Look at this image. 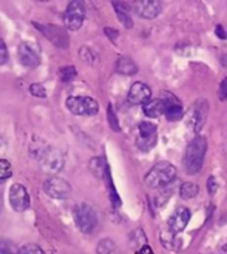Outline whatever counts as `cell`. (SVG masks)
Segmentation results:
<instances>
[{
    "label": "cell",
    "instance_id": "cb8c5ba5",
    "mask_svg": "<svg viewBox=\"0 0 227 254\" xmlns=\"http://www.w3.org/2000/svg\"><path fill=\"white\" fill-rule=\"evenodd\" d=\"M12 176V167L6 159H0V180H7Z\"/></svg>",
    "mask_w": 227,
    "mask_h": 254
},
{
    "label": "cell",
    "instance_id": "9c48e42d",
    "mask_svg": "<svg viewBox=\"0 0 227 254\" xmlns=\"http://www.w3.org/2000/svg\"><path fill=\"white\" fill-rule=\"evenodd\" d=\"M43 189L48 193V196H51L54 199H65L71 193L70 183L65 182L61 177H57V176H52V177L46 179L45 183H43Z\"/></svg>",
    "mask_w": 227,
    "mask_h": 254
},
{
    "label": "cell",
    "instance_id": "5bb4252c",
    "mask_svg": "<svg viewBox=\"0 0 227 254\" xmlns=\"http://www.w3.org/2000/svg\"><path fill=\"white\" fill-rule=\"evenodd\" d=\"M189 222H190V211L186 207H178L171 214V217L168 220V228L172 232L180 234V232H183L186 229V226H187Z\"/></svg>",
    "mask_w": 227,
    "mask_h": 254
},
{
    "label": "cell",
    "instance_id": "5b68a950",
    "mask_svg": "<svg viewBox=\"0 0 227 254\" xmlns=\"http://www.w3.org/2000/svg\"><path fill=\"white\" fill-rule=\"evenodd\" d=\"M39 164L42 170L48 174H57L64 167V158L61 152L55 147H45L39 153Z\"/></svg>",
    "mask_w": 227,
    "mask_h": 254
},
{
    "label": "cell",
    "instance_id": "44dd1931",
    "mask_svg": "<svg viewBox=\"0 0 227 254\" xmlns=\"http://www.w3.org/2000/svg\"><path fill=\"white\" fill-rule=\"evenodd\" d=\"M199 193V186L193 182H186L183 183L181 189H180V195L183 199H192Z\"/></svg>",
    "mask_w": 227,
    "mask_h": 254
},
{
    "label": "cell",
    "instance_id": "f546056e",
    "mask_svg": "<svg viewBox=\"0 0 227 254\" xmlns=\"http://www.w3.org/2000/svg\"><path fill=\"white\" fill-rule=\"evenodd\" d=\"M0 254H18L16 249L7 243V241H0Z\"/></svg>",
    "mask_w": 227,
    "mask_h": 254
},
{
    "label": "cell",
    "instance_id": "74e56055",
    "mask_svg": "<svg viewBox=\"0 0 227 254\" xmlns=\"http://www.w3.org/2000/svg\"><path fill=\"white\" fill-rule=\"evenodd\" d=\"M0 208H1V199H0Z\"/></svg>",
    "mask_w": 227,
    "mask_h": 254
},
{
    "label": "cell",
    "instance_id": "d590c367",
    "mask_svg": "<svg viewBox=\"0 0 227 254\" xmlns=\"http://www.w3.org/2000/svg\"><path fill=\"white\" fill-rule=\"evenodd\" d=\"M36 1H39V3H45V1H51V0H36Z\"/></svg>",
    "mask_w": 227,
    "mask_h": 254
},
{
    "label": "cell",
    "instance_id": "6da1fadb",
    "mask_svg": "<svg viewBox=\"0 0 227 254\" xmlns=\"http://www.w3.org/2000/svg\"><path fill=\"white\" fill-rule=\"evenodd\" d=\"M207 153V140L202 135H196L187 146L184 155V168L190 176L198 174L202 170Z\"/></svg>",
    "mask_w": 227,
    "mask_h": 254
},
{
    "label": "cell",
    "instance_id": "7a4b0ae2",
    "mask_svg": "<svg viewBox=\"0 0 227 254\" xmlns=\"http://www.w3.org/2000/svg\"><path fill=\"white\" fill-rule=\"evenodd\" d=\"M175 176H177L175 167L171 162L164 161V162H158L155 167H152V170L144 177V183L150 189H159V188H164V186L172 183Z\"/></svg>",
    "mask_w": 227,
    "mask_h": 254
},
{
    "label": "cell",
    "instance_id": "d6a6232c",
    "mask_svg": "<svg viewBox=\"0 0 227 254\" xmlns=\"http://www.w3.org/2000/svg\"><path fill=\"white\" fill-rule=\"evenodd\" d=\"M208 192H210V195H214L217 192V182L214 177L208 179Z\"/></svg>",
    "mask_w": 227,
    "mask_h": 254
},
{
    "label": "cell",
    "instance_id": "ffe728a7",
    "mask_svg": "<svg viewBox=\"0 0 227 254\" xmlns=\"http://www.w3.org/2000/svg\"><path fill=\"white\" fill-rule=\"evenodd\" d=\"M116 71L125 76H132L138 71V67L129 57H120L116 63Z\"/></svg>",
    "mask_w": 227,
    "mask_h": 254
},
{
    "label": "cell",
    "instance_id": "1f68e13d",
    "mask_svg": "<svg viewBox=\"0 0 227 254\" xmlns=\"http://www.w3.org/2000/svg\"><path fill=\"white\" fill-rule=\"evenodd\" d=\"M104 33L107 34V37L112 40V42H116V39H117V30H114V28H110V27H106L104 28Z\"/></svg>",
    "mask_w": 227,
    "mask_h": 254
},
{
    "label": "cell",
    "instance_id": "8fae6325",
    "mask_svg": "<svg viewBox=\"0 0 227 254\" xmlns=\"http://www.w3.org/2000/svg\"><path fill=\"white\" fill-rule=\"evenodd\" d=\"M161 100L164 101V115L167 116L168 121L171 122H177V121H181L184 118V110H183V106L180 103V100L168 92V91H162L161 92Z\"/></svg>",
    "mask_w": 227,
    "mask_h": 254
},
{
    "label": "cell",
    "instance_id": "d6986e66",
    "mask_svg": "<svg viewBox=\"0 0 227 254\" xmlns=\"http://www.w3.org/2000/svg\"><path fill=\"white\" fill-rule=\"evenodd\" d=\"M161 243L168 250H178L180 249V240L177 238V234L172 232L170 228L161 231Z\"/></svg>",
    "mask_w": 227,
    "mask_h": 254
},
{
    "label": "cell",
    "instance_id": "8d00e7d4",
    "mask_svg": "<svg viewBox=\"0 0 227 254\" xmlns=\"http://www.w3.org/2000/svg\"><path fill=\"white\" fill-rule=\"evenodd\" d=\"M223 252L227 254V244H226V246H223Z\"/></svg>",
    "mask_w": 227,
    "mask_h": 254
},
{
    "label": "cell",
    "instance_id": "e0dca14e",
    "mask_svg": "<svg viewBox=\"0 0 227 254\" xmlns=\"http://www.w3.org/2000/svg\"><path fill=\"white\" fill-rule=\"evenodd\" d=\"M113 7L116 10V15L119 18V21L122 22V25L125 28H132L134 27V21H132V16H131L128 4L123 3V1H119V0H113Z\"/></svg>",
    "mask_w": 227,
    "mask_h": 254
},
{
    "label": "cell",
    "instance_id": "7402d4cb",
    "mask_svg": "<svg viewBox=\"0 0 227 254\" xmlns=\"http://www.w3.org/2000/svg\"><path fill=\"white\" fill-rule=\"evenodd\" d=\"M97 254H117V250L112 240H101L97 247Z\"/></svg>",
    "mask_w": 227,
    "mask_h": 254
},
{
    "label": "cell",
    "instance_id": "e575fe53",
    "mask_svg": "<svg viewBox=\"0 0 227 254\" xmlns=\"http://www.w3.org/2000/svg\"><path fill=\"white\" fill-rule=\"evenodd\" d=\"M216 34H217V37L219 39H226V30L223 28V25H217L216 27Z\"/></svg>",
    "mask_w": 227,
    "mask_h": 254
},
{
    "label": "cell",
    "instance_id": "7c38bea8",
    "mask_svg": "<svg viewBox=\"0 0 227 254\" xmlns=\"http://www.w3.org/2000/svg\"><path fill=\"white\" fill-rule=\"evenodd\" d=\"M9 202L15 211H18V213L25 211L30 207V196H28L27 189L19 183L12 185L10 190H9Z\"/></svg>",
    "mask_w": 227,
    "mask_h": 254
},
{
    "label": "cell",
    "instance_id": "ac0fdd59",
    "mask_svg": "<svg viewBox=\"0 0 227 254\" xmlns=\"http://www.w3.org/2000/svg\"><path fill=\"white\" fill-rule=\"evenodd\" d=\"M164 101L161 98H152L146 104H143V112L149 118H159L164 115Z\"/></svg>",
    "mask_w": 227,
    "mask_h": 254
},
{
    "label": "cell",
    "instance_id": "4dcf8cb0",
    "mask_svg": "<svg viewBox=\"0 0 227 254\" xmlns=\"http://www.w3.org/2000/svg\"><path fill=\"white\" fill-rule=\"evenodd\" d=\"M7 58H9V52H7V46H6V43H4V40L0 37V65H3V64H6V61H7Z\"/></svg>",
    "mask_w": 227,
    "mask_h": 254
},
{
    "label": "cell",
    "instance_id": "4fadbf2b",
    "mask_svg": "<svg viewBox=\"0 0 227 254\" xmlns=\"http://www.w3.org/2000/svg\"><path fill=\"white\" fill-rule=\"evenodd\" d=\"M162 3L161 0H135L134 10L138 16L144 19H153L161 13Z\"/></svg>",
    "mask_w": 227,
    "mask_h": 254
},
{
    "label": "cell",
    "instance_id": "52a82bcc",
    "mask_svg": "<svg viewBox=\"0 0 227 254\" xmlns=\"http://www.w3.org/2000/svg\"><path fill=\"white\" fill-rule=\"evenodd\" d=\"M85 16H86V10L83 3L80 0H71L64 13V24L68 30L76 31L83 25Z\"/></svg>",
    "mask_w": 227,
    "mask_h": 254
},
{
    "label": "cell",
    "instance_id": "277c9868",
    "mask_svg": "<svg viewBox=\"0 0 227 254\" xmlns=\"http://www.w3.org/2000/svg\"><path fill=\"white\" fill-rule=\"evenodd\" d=\"M65 106L76 116H95L100 109L97 100L91 97H68Z\"/></svg>",
    "mask_w": 227,
    "mask_h": 254
},
{
    "label": "cell",
    "instance_id": "30bf717a",
    "mask_svg": "<svg viewBox=\"0 0 227 254\" xmlns=\"http://www.w3.org/2000/svg\"><path fill=\"white\" fill-rule=\"evenodd\" d=\"M158 140V128L152 122H141L138 125V138H137V146L140 150L147 152L155 147Z\"/></svg>",
    "mask_w": 227,
    "mask_h": 254
},
{
    "label": "cell",
    "instance_id": "f1b7e54d",
    "mask_svg": "<svg viewBox=\"0 0 227 254\" xmlns=\"http://www.w3.org/2000/svg\"><path fill=\"white\" fill-rule=\"evenodd\" d=\"M79 54H80V57H82L88 64H92V63L95 61V58H97V55H95V54L92 52V49L88 48V46L82 48V51H79Z\"/></svg>",
    "mask_w": 227,
    "mask_h": 254
},
{
    "label": "cell",
    "instance_id": "4316f807",
    "mask_svg": "<svg viewBox=\"0 0 227 254\" xmlns=\"http://www.w3.org/2000/svg\"><path fill=\"white\" fill-rule=\"evenodd\" d=\"M28 91H30L31 95H34V97H37V98H45V97H46V89H45L40 83H33V85H30Z\"/></svg>",
    "mask_w": 227,
    "mask_h": 254
},
{
    "label": "cell",
    "instance_id": "d4e9b609",
    "mask_svg": "<svg viewBox=\"0 0 227 254\" xmlns=\"http://www.w3.org/2000/svg\"><path fill=\"white\" fill-rule=\"evenodd\" d=\"M91 170H92V173L95 174V176H98V177H103L104 176V164H103V161H101V158H94L92 161H91Z\"/></svg>",
    "mask_w": 227,
    "mask_h": 254
},
{
    "label": "cell",
    "instance_id": "603a6c76",
    "mask_svg": "<svg viewBox=\"0 0 227 254\" xmlns=\"http://www.w3.org/2000/svg\"><path fill=\"white\" fill-rule=\"evenodd\" d=\"M74 76H76V68H74L73 65L62 67V68L59 70V79H61V82H64V83H67V82L73 80V79H74Z\"/></svg>",
    "mask_w": 227,
    "mask_h": 254
},
{
    "label": "cell",
    "instance_id": "484cf974",
    "mask_svg": "<svg viewBox=\"0 0 227 254\" xmlns=\"http://www.w3.org/2000/svg\"><path fill=\"white\" fill-rule=\"evenodd\" d=\"M18 254H45V252L36 244H27L18 250Z\"/></svg>",
    "mask_w": 227,
    "mask_h": 254
},
{
    "label": "cell",
    "instance_id": "83f0119b",
    "mask_svg": "<svg viewBox=\"0 0 227 254\" xmlns=\"http://www.w3.org/2000/svg\"><path fill=\"white\" fill-rule=\"evenodd\" d=\"M107 116H109V124H110L112 129H113V131H120V127H119L117 118H116V115H114V112H113V107H112V106H109V107H107Z\"/></svg>",
    "mask_w": 227,
    "mask_h": 254
},
{
    "label": "cell",
    "instance_id": "836d02e7",
    "mask_svg": "<svg viewBox=\"0 0 227 254\" xmlns=\"http://www.w3.org/2000/svg\"><path fill=\"white\" fill-rule=\"evenodd\" d=\"M220 98L222 100H227V77H225L222 80V85H220Z\"/></svg>",
    "mask_w": 227,
    "mask_h": 254
},
{
    "label": "cell",
    "instance_id": "ba28073f",
    "mask_svg": "<svg viewBox=\"0 0 227 254\" xmlns=\"http://www.w3.org/2000/svg\"><path fill=\"white\" fill-rule=\"evenodd\" d=\"M208 110H210V107H208L207 100H198V101L190 107V110L187 112L186 125H187L192 131L198 132V131L204 127V124H205V121H207Z\"/></svg>",
    "mask_w": 227,
    "mask_h": 254
},
{
    "label": "cell",
    "instance_id": "2e32d148",
    "mask_svg": "<svg viewBox=\"0 0 227 254\" xmlns=\"http://www.w3.org/2000/svg\"><path fill=\"white\" fill-rule=\"evenodd\" d=\"M18 58L19 63L27 68H36L40 64V58L37 52L27 43H21L18 46Z\"/></svg>",
    "mask_w": 227,
    "mask_h": 254
},
{
    "label": "cell",
    "instance_id": "3957f363",
    "mask_svg": "<svg viewBox=\"0 0 227 254\" xmlns=\"http://www.w3.org/2000/svg\"><path fill=\"white\" fill-rule=\"evenodd\" d=\"M73 219L77 229L83 234H91L97 228L98 217L95 210L89 204H79L73 210Z\"/></svg>",
    "mask_w": 227,
    "mask_h": 254
},
{
    "label": "cell",
    "instance_id": "9a60e30c",
    "mask_svg": "<svg viewBox=\"0 0 227 254\" xmlns=\"http://www.w3.org/2000/svg\"><path fill=\"white\" fill-rule=\"evenodd\" d=\"M149 100H152V89L143 82H135L128 92V101L131 104H146Z\"/></svg>",
    "mask_w": 227,
    "mask_h": 254
},
{
    "label": "cell",
    "instance_id": "8992f818",
    "mask_svg": "<svg viewBox=\"0 0 227 254\" xmlns=\"http://www.w3.org/2000/svg\"><path fill=\"white\" fill-rule=\"evenodd\" d=\"M33 25L57 48H61V49L68 48L70 39L64 28H61L58 25H52V24H42V22H33Z\"/></svg>",
    "mask_w": 227,
    "mask_h": 254
}]
</instances>
